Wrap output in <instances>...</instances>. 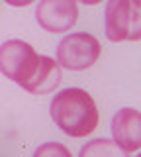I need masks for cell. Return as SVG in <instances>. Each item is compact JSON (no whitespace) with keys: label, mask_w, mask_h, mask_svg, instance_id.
I'll list each match as a JSON object with an SVG mask.
<instances>
[{"label":"cell","mask_w":141,"mask_h":157,"mask_svg":"<svg viewBox=\"0 0 141 157\" xmlns=\"http://www.w3.org/2000/svg\"><path fill=\"white\" fill-rule=\"evenodd\" d=\"M51 118L71 137H86L100 120L96 102L82 88H65L51 100Z\"/></svg>","instance_id":"1"},{"label":"cell","mask_w":141,"mask_h":157,"mask_svg":"<svg viewBox=\"0 0 141 157\" xmlns=\"http://www.w3.org/2000/svg\"><path fill=\"white\" fill-rule=\"evenodd\" d=\"M104 28L110 41H139V4L129 0H110L104 10Z\"/></svg>","instance_id":"2"},{"label":"cell","mask_w":141,"mask_h":157,"mask_svg":"<svg viewBox=\"0 0 141 157\" xmlns=\"http://www.w3.org/2000/svg\"><path fill=\"white\" fill-rule=\"evenodd\" d=\"M100 51V41L94 36L84 32L69 33L57 45V63L71 71H84L98 61Z\"/></svg>","instance_id":"3"},{"label":"cell","mask_w":141,"mask_h":157,"mask_svg":"<svg viewBox=\"0 0 141 157\" xmlns=\"http://www.w3.org/2000/svg\"><path fill=\"white\" fill-rule=\"evenodd\" d=\"M39 55L30 43L22 39H10L0 45V73L24 86L35 73Z\"/></svg>","instance_id":"4"},{"label":"cell","mask_w":141,"mask_h":157,"mask_svg":"<svg viewBox=\"0 0 141 157\" xmlns=\"http://www.w3.org/2000/svg\"><path fill=\"white\" fill-rule=\"evenodd\" d=\"M79 6L72 0H41L35 8L37 24L51 33H63L76 24Z\"/></svg>","instance_id":"5"},{"label":"cell","mask_w":141,"mask_h":157,"mask_svg":"<svg viewBox=\"0 0 141 157\" xmlns=\"http://www.w3.org/2000/svg\"><path fill=\"white\" fill-rule=\"evenodd\" d=\"M114 144L125 153L137 151L141 147V114L135 108H121L112 120Z\"/></svg>","instance_id":"6"},{"label":"cell","mask_w":141,"mask_h":157,"mask_svg":"<svg viewBox=\"0 0 141 157\" xmlns=\"http://www.w3.org/2000/svg\"><path fill=\"white\" fill-rule=\"evenodd\" d=\"M61 67L55 59L39 55V63H37L35 73L32 75V78L26 82L22 88H26L32 94H47V92L55 90L61 82Z\"/></svg>","instance_id":"7"},{"label":"cell","mask_w":141,"mask_h":157,"mask_svg":"<svg viewBox=\"0 0 141 157\" xmlns=\"http://www.w3.org/2000/svg\"><path fill=\"white\" fill-rule=\"evenodd\" d=\"M79 157H128L121 147L114 144V140H106V137H98V140L86 141L80 147Z\"/></svg>","instance_id":"8"},{"label":"cell","mask_w":141,"mask_h":157,"mask_svg":"<svg viewBox=\"0 0 141 157\" xmlns=\"http://www.w3.org/2000/svg\"><path fill=\"white\" fill-rule=\"evenodd\" d=\"M33 157H72V155L63 144L51 141V144H43L41 147H37Z\"/></svg>","instance_id":"9"}]
</instances>
